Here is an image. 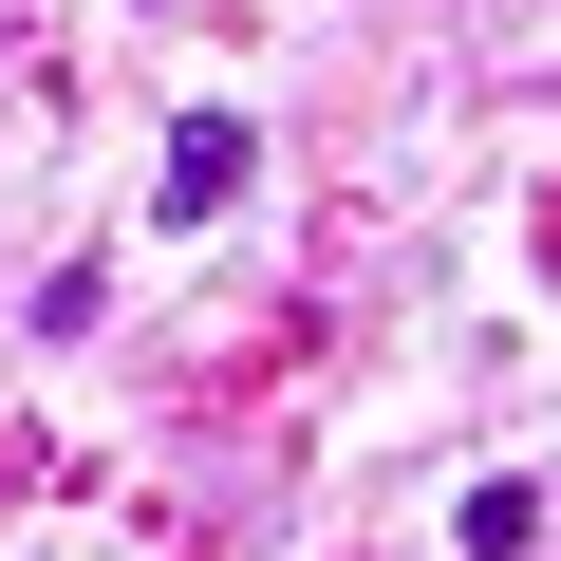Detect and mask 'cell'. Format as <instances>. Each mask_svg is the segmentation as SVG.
<instances>
[{
  "mask_svg": "<svg viewBox=\"0 0 561 561\" xmlns=\"http://www.w3.org/2000/svg\"><path fill=\"white\" fill-rule=\"evenodd\" d=\"M225 187H243V131L187 113V131H169V225H225Z\"/></svg>",
  "mask_w": 561,
  "mask_h": 561,
  "instance_id": "6da1fadb",
  "label": "cell"
},
{
  "mask_svg": "<svg viewBox=\"0 0 561 561\" xmlns=\"http://www.w3.org/2000/svg\"><path fill=\"white\" fill-rule=\"evenodd\" d=\"M524 542H542V486H524V468H505V486H468V561H524Z\"/></svg>",
  "mask_w": 561,
  "mask_h": 561,
  "instance_id": "7a4b0ae2",
  "label": "cell"
}]
</instances>
